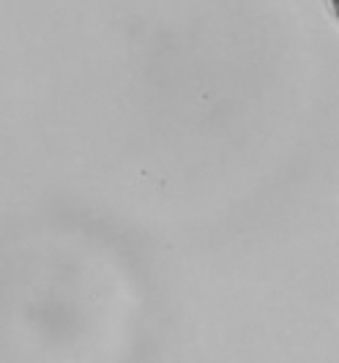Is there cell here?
<instances>
[{
  "instance_id": "obj_1",
  "label": "cell",
  "mask_w": 339,
  "mask_h": 363,
  "mask_svg": "<svg viewBox=\"0 0 339 363\" xmlns=\"http://www.w3.org/2000/svg\"><path fill=\"white\" fill-rule=\"evenodd\" d=\"M325 6H328V11H331L334 22L339 25V0H325Z\"/></svg>"
}]
</instances>
